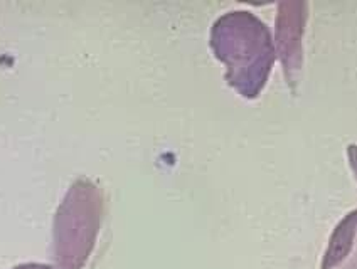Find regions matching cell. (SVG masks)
Instances as JSON below:
<instances>
[{"mask_svg": "<svg viewBox=\"0 0 357 269\" xmlns=\"http://www.w3.org/2000/svg\"><path fill=\"white\" fill-rule=\"evenodd\" d=\"M209 46L226 66V81L243 98L255 100L270 77L277 49L270 27L250 10H229L214 20Z\"/></svg>", "mask_w": 357, "mask_h": 269, "instance_id": "cell-1", "label": "cell"}, {"mask_svg": "<svg viewBox=\"0 0 357 269\" xmlns=\"http://www.w3.org/2000/svg\"><path fill=\"white\" fill-rule=\"evenodd\" d=\"M347 157H349V164H351L357 178V145L356 144H351L347 146Z\"/></svg>", "mask_w": 357, "mask_h": 269, "instance_id": "cell-5", "label": "cell"}, {"mask_svg": "<svg viewBox=\"0 0 357 269\" xmlns=\"http://www.w3.org/2000/svg\"><path fill=\"white\" fill-rule=\"evenodd\" d=\"M12 269H56L51 264H43V263H22L14 266Z\"/></svg>", "mask_w": 357, "mask_h": 269, "instance_id": "cell-6", "label": "cell"}, {"mask_svg": "<svg viewBox=\"0 0 357 269\" xmlns=\"http://www.w3.org/2000/svg\"><path fill=\"white\" fill-rule=\"evenodd\" d=\"M322 269H357V209L344 215L335 226L324 254Z\"/></svg>", "mask_w": 357, "mask_h": 269, "instance_id": "cell-4", "label": "cell"}, {"mask_svg": "<svg viewBox=\"0 0 357 269\" xmlns=\"http://www.w3.org/2000/svg\"><path fill=\"white\" fill-rule=\"evenodd\" d=\"M307 20V2H280L277 14V51L288 84L297 83L302 68V34Z\"/></svg>", "mask_w": 357, "mask_h": 269, "instance_id": "cell-3", "label": "cell"}, {"mask_svg": "<svg viewBox=\"0 0 357 269\" xmlns=\"http://www.w3.org/2000/svg\"><path fill=\"white\" fill-rule=\"evenodd\" d=\"M103 190L88 177L71 183L52 222V258L56 269H81L95 247L103 219Z\"/></svg>", "mask_w": 357, "mask_h": 269, "instance_id": "cell-2", "label": "cell"}]
</instances>
